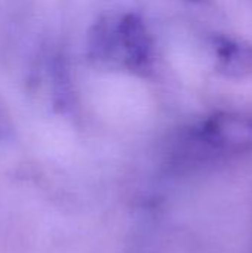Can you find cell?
<instances>
[{
    "mask_svg": "<svg viewBox=\"0 0 252 253\" xmlns=\"http://www.w3.org/2000/svg\"><path fill=\"white\" fill-rule=\"evenodd\" d=\"M220 61L223 64V70L227 74L242 76L252 70V47L236 43V42H224L220 49Z\"/></svg>",
    "mask_w": 252,
    "mask_h": 253,
    "instance_id": "obj_2",
    "label": "cell"
},
{
    "mask_svg": "<svg viewBox=\"0 0 252 253\" xmlns=\"http://www.w3.org/2000/svg\"><path fill=\"white\" fill-rule=\"evenodd\" d=\"M198 141L211 153L241 154L252 150V116L223 111L205 120Z\"/></svg>",
    "mask_w": 252,
    "mask_h": 253,
    "instance_id": "obj_1",
    "label": "cell"
}]
</instances>
